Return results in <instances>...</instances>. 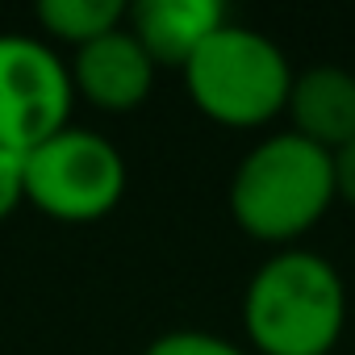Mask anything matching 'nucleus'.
<instances>
[{
  "instance_id": "obj_3",
  "label": "nucleus",
  "mask_w": 355,
  "mask_h": 355,
  "mask_svg": "<svg viewBox=\"0 0 355 355\" xmlns=\"http://www.w3.org/2000/svg\"><path fill=\"white\" fill-rule=\"evenodd\" d=\"M184 92L197 113L226 130H259L284 113L293 88V63L284 51L239 21H226L180 67Z\"/></svg>"
},
{
  "instance_id": "obj_4",
  "label": "nucleus",
  "mask_w": 355,
  "mask_h": 355,
  "mask_svg": "<svg viewBox=\"0 0 355 355\" xmlns=\"http://www.w3.org/2000/svg\"><path fill=\"white\" fill-rule=\"evenodd\" d=\"M125 159L96 130L67 125L26 155V205L55 222H101L125 197Z\"/></svg>"
},
{
  "instance_id": "obj_12",
  "label": "nucleus",
  "mask_w": 355,
  "mask_h": 355,
  "mask_svg": "<svg viewBox=\"0 0 355 355\" xmlns=\"http://www.w3.org/2000/svg\"><path fill=\"white\" fill-rule=\"evenodd\" d=\"M334 171H338V201L355 209V142L334 155Z\"/></svg>"
},
{
  "instance_id": "obj_9",
  "label": "nucleus",
  "mask_w": 355,
  "mask_h": 355,
  "mask_svg": "<svg viewBox=\"0 0 355 355\" xmlns=\"http://www.w3.org/2000/svg\"><path fill=\"white\" fill-rule=\"evenodd\" d=\"M130 5L125 0H38L34 21L51 42H67L71 51L113 34L125 26Z\"/></svg>"
},
{
  "instance_id": "obj_10",
  "label": "nucleus",
  "mask_w": 355,
  "mask_h": 355,
  "mask_svg": "<svg viewBox=\"0 0 355 355\" xmlns=\"http://www.w3.org/2000/svg\"><path fill=\"white\" fill-rule=\"evenodd\" d=\"M142 355H247V351L214 330H167Z\"/></svg>"
},
{
  "instance_id": "obj_11",
  "label": "nucleus",
  "mask_w": 355,
  "mask_h": 355,
  "mask_svg": "<svg viewBox=\"0 0 355 355\" xmlns=\"http://www.w3.org/2000/svg\"><path fill=\"white\" fill-rule=\"evenodd\" d=\"M26 205V155L0 146V222Z\"/></svg>"
},
{
  "instance_id": "obj_6",
  "label": "nucleus",
  "mask_w": 355,
  "mask_h": 355,
  "mask_svg": "<svg viewBox=\"0 0 355 355\" xmlns=\"http://www.w3.org/2000/svg\"><path fill=\"white\" fill-rule=\"evenodd\" d=\"M71 71V92L88 101L101 113H134L146 105L155 88V59L142 51V42L121 26L88 46H80L67 63Z\"/></svg>"
},
{
  "instance_id": "obj_2",
  "label": "nucleus",
  "mask_w": 355,
  "mask_h": 355,
  "mask_svg": "<svg viewBox=\"0 0 355 355\" xmlns=\"http://www.w3.org/2000/svg\"><path fill=\"white\" fill-rule=\"evenodd\" d=\"M243 326L259 355H330L347 326V284L326 255L284 247L255 268Z\"/></svg>"
},
{
  "instance_id": "obj_1",
  "label": "nucleus",
  "mask_w": 355,
  "mask_h": 355,
  "mask_svg": "<svg viewBox=\"0 0 355 355\" xmlns=\"http://www.w3.org/2000/svg\"><path fill=\"white\" fill-rule=\"evenodd\" d=\"M334 201V155L293 130L259 138L230 175V218L243 234L280 251L309 234Z\"/></svg>"
},
{
  "instance_id": "obj_8",
  "label": "nucleus",
  "mask_w": 355,
  "mask_h": 355,
  "mask_svg": "<svg viewBox=\"0 0 355 355\" xmlns=\"http://www.w3.org/2000/svg\"><path fill=\"white\" fill-rule=\"evenodd\" d=\"M226 21L218 0H134L125 13V30L142 42L155 67H184Z\"/></svg>"
},
{
  "instance_id": "obj_7",
  "label": "nucleus",
  "mask_w": 355,
  "mask_h": 355,
  "mask_svg": "<svg viewBox=\"0 0 355 355\" xmlns=\"http://www.w3.org/2000/svg\"><path fill=\"white\" fill-rule=\"evenodd\" d=\"M293 134L338 155L355 142V71L338 63H313L293 71V88L284 101Z\"/></svg>"
},
{
  "instance_id": "obj_5",
  "label": "nucleus",
  "mask_w": 355,
  "mask_h": 355,
  "mask_svg": "<svg viewBox=\"0 0 355 355\" xmlns=\"http://www.w3.org/2000/svg\"><path fill=\"white\" fill-rule=\"evenodd\" d=\"M71 71L51 42L0 34V146L30 155L71 125Z\"/></svg>"
}]
</instances>
